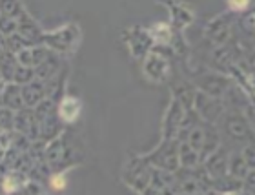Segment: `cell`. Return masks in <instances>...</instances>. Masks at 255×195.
I'll return each instance as SVG.
<instances>
[{
	"label": "cell",
	"instance_id": "12",
	"mask_svg": "<svg viewBox=\"0 0 255 195\" xmlns=\"http://www.w3.org/2000/svg\"><path fill=\"white\" fill-rule=\"evenodd\" d=\"M202 166L208 172V175L213 179V183L230 175V152L224 148V144Z\"/></svg>",
	"mask_w": 255,
	"mask_h": 195
},
{
	"label": "cell",
	"instance_id": "34",
	"mask_svg": "<svg viewBox=\"0 0 255 195\" xmlns=\"http://www.w3.org/2000/svg\"><path fill=\"white\" fill-rule=\"evenodd\" d=\"M252 64H254V68H255V55L252 57Z\"/></svg>",
	"mask_w": 255,
	"mask_h": 195
},
{
	"label": "cell",
	"instance_id": "20",
	"mask_svg": "<svg viewBox=\"0 0 255 195\" xmlns=\"http://www.w3.org/2000/svg\"><path fill=\"white\" fill-rule=\"evenodd\" d=\"M2 108L13 111H20L26 108L24 104V97H22V86L18 84H4L2 86Z\"/></svg>",
	"mask_w": 255,
	"mask_h": 195
},
{
	"label": "cell",
	"instance_id": "4",
	"mask_svg": "<svg viewBox=\"0 0 255 195\" xmlns=\"http://www.w3.org/2000/svg\"><path fill=\"white\" fill-rule=\"evenodd\" d=\"M219 126L223 130V135L230 139V141H237V143H252L255 141V133L252 132L250 122L246 119L245 113H241L237 110H228L221 119ZM243 144V146H245Z\"/></svg>",
	"mask_w": 255,
	"mask_h": 195
},
{
	"label": "cell",
	"instance_id": "7",
	"mask_svg": "<svg viewBox=\"0 0 255 195\" xmlns=\"http://www.w3.org/2000/svg\"><path fill=\"white\" fill-rule=\"evenodd\" d=\"M186 108L179 102L177 99H171V102L168 104L162 117V124H160V132H162V139L168 141H179L182 130V122L186 117Z\"/></svg>",
	"mask_w": 255,
	"mask_h": 195
},
{
	"label": "cell",
	"instance_id": "28",
	"mask_svg": "<svg viewBox=\"0 0 255 195\" xmlns=\"http://www.w3.org/2000/svg\"><path fill=\"white\" fill-rule=\"evenodd\" d=\"M0 29H2V37H11L18 33V20L9 18V16H0Z\"/></svg>",
	"mask_w": 255,
	"mask_h": 195
},
{
	"label": "cell",
	"instance_id": "10",
	"mask_svg": "<svg viewBox=\"0 0 255 195\" xmlns=\"http://www.w3.org/2000/svg\"><path fill=\"white\" fill-rule=\"evenodd\" d=\"M193 110L199 113L204 122H210V124H215L217 126L221 119L224 117L226 113V106H224L223 99H213L210 95H204L201 91H197V99H195V106H193Z\"/></svg>",
	"mask_w": 255,
	"mask_h": 195
},
{
	"label": "cell",
	"instance_id": "5",
	"mask_svg": "<svg viewBox=\"0 0 255 195\" xmlns=\"http://www.w3.org/2000/svg\"><path fill=\"white\" fill-rule=\"evenodd\" d=\"M123 38L124 42H126L128 49H129V55L135 60H138V62H144L146 57L155 48L153 38L149 35L148 27H142V26L128 27L126 31L123 33Z\"/></svg>",
	"mask_w": 255,
	"mask_h": 195
},
{
	"label": "cell",
	"instance_id": "11",
	"mask_svg": "<svg viewBox=\"0 0 255 195\" xmlns=\"http://www.w3.org/2000/svg\"><path fill=\"white\" fill-rule=\"evenodd\" d=\"M232 22H234L232 11L215 16L204 26V37L215 46H224L232 38Z\"/></svg>",
	"mask_w": 255,
	"mask_h": 195
},
{
	"label": "cell",
	"instance_id": "21",
	"mask_svg": "<svg viewBox=\"0 0 255 195\" xmlns=\"http://www.w3.org/2000/svg\"><path fill=\"white\" fill-rule=\"evenodd\" d=\"M59 71H60V57L51 53L48 60L35 69V75H37V80H40V82H51L53 79L59 77Z\"/></svg>",
	"mask_w": 255,
	"mask_h": 195
},
{
	"label": "cell",
	"instance_id": "22",
	"mask_svg": "<svg viewBox=\"0 0 255 195\" xmlns=\"http://www.w3.org/2000/svg\"><path fill=\"white\" fill-rule=\"evenodd\" d=\"M171 93H173V99L179 100L186 110H193L197 99V88H193L190 82H177Z\"/></svg>",
	"mask_w": 255,
	"mask_h": 195
},
{
	"label": "cell",
	"instance_id": "31",
	"mask_svg": "<svg viewBox=\"0 0 255 195\" xmlns=\"http://www.w3.org/2000/svg\"><path fill=\"white\" fill-rule=\"evenodd\" d=\"M241 24H243V27H245L246 31L255 35V7L248 9L245 15L241 16Z\"/></svg>",
	"mask_w": 255,
	"mask_h": 195
},
{
	"label": "cell",
	"instance_id": "1",
	"mask_svg": "<svg viewBox=\"0 0 255 195\" xmlns=\"http://www.w3.org/2000/svg\"><path fill=\"white\" fill-rule=\"evenodd\" d=\"M80 40H82V31L79 24L69 22L66 26H60L53 31H46L42 38V46L53 51L55 55H71L77 51Z\"/></svg>",
	"mask_w": 255,
	"mask_h": 195
},
{
	"label": "cell",
	"instance_id": "15",
	"mask_svg": "<svg viewBox=\"0 0 255 195\" xmlns=\"http://www.w3.org/2000/svg\"><path fill=\"white\" fill-rule=\"evenodd\" d=\"M53 51H49L46 46H31V48L24 49L22 53L16 55V62L20 66H26V68L37 69L40 64H44L49 58Z\"/></svg>",
	"mask_w": 255,
	"mask_h": 195
},
{
	"label": "cell",
	"instance_id": "23",
	"mask_svg": "<svg viewBox=\"0 0 255 195\" xmlns=\"http://www.w3.org/2000/svg\"><path fill=\"white\" fill-rule=\"evenodd\" d=\"M179 159H181L182 170H197L199 166H202L199 152L193 146H190V143H186V141H182L179 144Z\"/></svg>",
	"mask_w": 255,
	"mask_h": 195
},
{
	"label": "cell",
	"instance_id": "25",
	"mask_svg": "<svg viewBox=\"0 0 255 195\" xmlns=\"http://www.w3.org/2000/svg\"><path fill=\"white\" fill-rule=\"evenodd\" d=\"M2 51H7L11 53V55H18V53H22L24 49L31 48V44L27 42L26 38L22 37L20 33H15V35H11V37H2Z\"/></svg>",
	"mask_w": 255,
	"mask_h": 195
},
{
	"label": "cell",
	"instance_id": "2",
	"mask_svg": "<svg viewBox=\"0 0 255 195\" xmlns=\"http://www.w3.org/2000/svg\"><path fill=\"white\" fill-rule=\"evenodd\" d=\"M179 141H168L162 139L159 146L149 150L148 153H142L140 157L157 170H164L170 174H177L181 170V159H179Z\"/></svg>",
	"mask_w": 255,
	"mask_h": 195
},
{
	"label": "cell",
	"instance_id": "26",
	"mask_svg": "<svg viewBox=\"0 0 255 195\" xmlns=\"http://www.w3.org/2000/svg\"><path fill=\"white\" fill-rule=\"evenodd\" d=\"M33 80H37L35 69L16 64L15 71H13V79H11V82H13V84H18V86H26V84H31Z\"/></svg>",
	"mask_w": 255,
	"mask_h": 195
},
{
	"label": "cell",
	"instance_id": "35",
	"mask_svg": "<svg viewBox=\"0 0 255 195\" xmlns=\"http://www.w3.org/2000/svg\"><path fill=\"white\" fill-rule=\"evenodd\" d=\"M199 195H210V192H202V194H199Z\"/></svg>",
	"mask_w": 255,
	"mask_h": 195
},
{
	"label": "cell",
	"instance_id": "14",
	"mask_svg": "<svg viewBox=\"0 0 255 195\" xmlns=\"http://www.w3.org/2000/svg\"><path fill=\"white\" fill-rule=\"evenodd\" d=\"M18 33H20L22 37L26 38L31 46H42V38H44V35H46V31L40 29V26L35 22V18H33L27 11L18 18Z\"/></svg>",
	"mask_w": 255,
	"mask_h": 195
},
{
	"label": "cell",
	"instance_id": "6",
	"mask_svg": "<svg viewBox=\"0 0 255 195\" xmlns=\"http://www.w3.org/2000/svg\"><path fill=\"white\" fill-rule=\"evenodd\" d=\"M75 159V150L73 146H69L66 143V133H62L59 139H55L46 146L44 152V161L49 166L51 174L55 172H64L66 166H71Z\"/></svg>",
	"mask_w": 255,
	"mask_h": 195
},
{
	"label": "cell",
	"instance_id": "13",
	"mask_svg": "<svg viewBox=\"0 0 255 195\" xmlns=\"http://www.w3.org/2000/svg\"><path fill=\"white\" fill-rule=\"evenodd\" d=\"M166 7L170 9V18H171V27L175 31L181 33L182 29H186L188 26L193 24L195 20V13L191 7L186 4H175V2H166Z\"/></svg>",
	"mask_w": 255,
	"mask_h": 195
},
{
	"label": "cell",
	"instance_id": "3",
	"mask_svg": "<svg viewBox=\"0 0 255 195\" xmlns=\"http://www.w3.org/2000/svg\"><path fill=\"white\" fill-rule=\"evenodd\" d=\"M123 183L131 188L133 192L142 195L144 192L151 186V181H153V168L149 166L146 161H144L140 155L129 159L123 168Z\"/></svg>",
	"mask_w": 255,
	"mask_h": 195
},
{
	"label": "cell",
	"instance_id": "30",
	"mask_svg": "<svg viewBox=\"0 0 255 195\" xmlns=\"http://www.w3.org/2000/svg\"><path fill=\"white\" fill-rule=\"evenodd\" d=\"M241 153H243V157H245L246 164H248V168L255 170V141H252V143H246L245 146L241 148Z\"/></svg>",
	"mask_w": 255,
	"mask_h": 195
},
{
	"label": "cell",
	"instance_id": "32",
	"mask_svg": "<svg viewBox=\"0 0 255 195\" xmlns=\"http://www.w3.org/2000/svg\"><path fill=\"white\" fill-rule=\"evenodd\" d=\"M243 192H246L248 195H255V170H252L245 179V190Z\"/></svg>",
	"mask_w": 255,
	"mask_h": 195
},
{
	"label": "cell",
	"instance_id": "29",
	"mask_svg": "<svg viewBox=\"0 0 255 195\" xmlns=\"http://www.w3.org/2000/svg\"><path fill=\"white\" fill-rule=\"evenodd\" d=\"M68 186V179H66V172H55L49 174V188L55 192H64Z\"/></svg>",
	"mask_w": 255,
	"mask_h": 195
},
{
	"label": "cell",
	"instance_id": "19",
	"mask_svg": "<svg viewBox=\"0 0 255 195\" xmlns=\"http://www.w3.org/2000/svg\"><path fill=\"white\" fill-rule=\"evenodd\" d=\"M149 35L153 38V44L155 46H160V48H170L171 49V44L175 40L177 33L171 24H164V22H155L151 26L148 27Z\"/></svg>",
	"mask_w": 255,
	"mask_h": 195
},
{
	"label": "cell",
	"instance_id": "18",
	"mask_svg": "<svg viewBox=\"0 0 255 195\" xmlns=\"http://www.w3.org/2000/svg\"><path fill=\"white\" fill-rule=\"evenodd\" d=\"M29 183H31V177L26 172L11 170V172H4L2 190H4V195H16L20 190H24Z\"/></svg>",
	"mask_w": 255,
	"mask_h": 195
},
{
	"label": "cell",
	"instance_id": "8",
	"mask_svg": "<svg viewBox=\"0 0 255 195\" xmlns=\"http://www.w3.org/2000/svg\"><path fill=\"white\" fill-rule=\"evenodd\" d=\"M142 73L151 84H162L170 79L171 75L170 58L162 55L160 51H157V49H153L142 62Z\"/></svg>",
	"mask_w": 255,
	"mask_h": 195
},
{
	"label": "cell",
	"instance_id": "27",
	"mask_svg": "<svg viewBox=\"0 0 255 195\" xmlns=\"http://www.w3.org/2000/svg\"><path fill=\"white\" fill-rule=\"evenodd\" d=\"M0 115H2V117H0V126H2V132H5V133H13V132H15L16 111L7 110V108H2Z\"/></svg>",
	"mask_w": 255,
	"mask_h": 195
},
{
	"label": "cell",
	"instance_id": "24",
	"mask_svg": "<svg viewBox=\"0 0 255 195\" xmlns=\"http://www.w3.org/2000/svg\"><path fill=\"white\" fill-rule=\"evenodd\" d=\"M248 174H250V168H248V164H246L241 150L239 152L230 153V175H232L234 179L245 181L246 177H248Z\"/></svg>",
	"mask_w": 255,
	"mask_h": 195
},
{
	"label": "cell",
	"instance_id": "33",
	"mask_svg": "<svg viewBox=\"0 0 255 195\" xmlns=\"http://www.w3.org/2000/svg\"><path fill=\"white\" fill-rule=\"evenodd\" d=\"M245 115H246V119H248V122H250L252 132L255 133V104H248V106H246Z\"/></svg>",
	"mask_w": 255,
	"mask_h": 195
},
{
	"label": "cell",
	"instance_id": "9",
	"mask_svg": "<svg viewBox=\"0 0 255 195\" xmlns=\"http://www.w3.org/2000/svg\"><path fill=\"white\" fill-rule=\"evenodd\" d=\"M232 84H234L232 79L221 73H202L193 80L197 91L213 97V99H223L232 90Z\"/></svg>",
	"mask_w": 255,
	"mask_h": 195
},
{
	"label": "cell",
	"instance_id": "16",
	"mask_svg": "<svg viewBox=\"0 0 255 195\" xmlns=\"http://www.w3.org/2000/svg\"><path fill=\"white\" fill-rule=\"evenodd\" d=\"M59 113L60 121L66 122V124H71V122H77L79 117L82 115V100L79 97L73 95H64L59 102Z\"/></svg>",
	"mask_w": 255,
	"mask_h": 195
},
{
	"label": "cell",
	"instance_id": "17",
	"mask_svg": "<svg viewBox=\"0 0 255 195\" xmlns=\"http://www.w3.org/2000/svg\"><path fill=\"white\" fill-rule=\"evenodd\" d=\"M48 84L40 82V80H33L31 84L22 86V97H24V104L26 108L35 110L42 100L48 99Z\"/></svg>",
	"mask_w": 255,
	"mask_h": 195
}]
</instances>
